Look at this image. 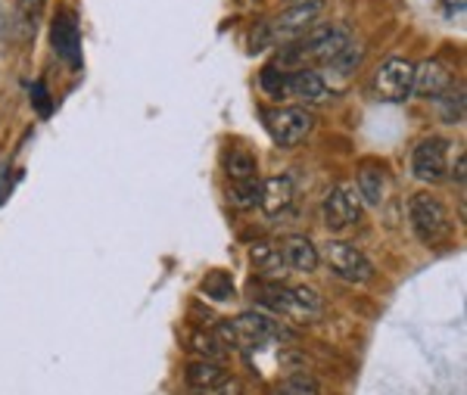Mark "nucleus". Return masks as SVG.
Listing matches in <instances>:
<instances>
[{"instance_id": "obj_1", "label": "nucleus", "mask_w": 467, "mask_h": 395, "mask_svg": "<svg viewBox=\"0 0 467 395\" xmlns=\"http://www.w3.org/2000/svg\"><path fill=\"white\" fill-rule=\"evenodd\" d=\"M352 44V32L346 26H321V28H308L303 37L284 44L281 53H277V66L281 69H306L308 63H324L337 57L343 47Z\"/></svg>"}, {"instance_id": "obj_2", "label": "nucleus", "mask_w": 467, "mask_h": 395, "mask_svg": "<svg viewBox=\"0 0 467 395\" xmlns=\"http://www.w3.org/2000/svg\"><path fill=\"white\" fill-rule=\"evenodd\" d=\"M253 293L259 296V302L265 308L281 317H290L296 324H315L324 315V299L312 286H284L262 280V284H253Z\"/></svg>"}, {"instance_id": "obj_3", "label": "nucleus", "mask_w": 467, "mask_h": 395, "mask_svg": "<svg viewBox=\"0 0 467 395\" xmlns=\"http://www.w3.org/2000/svg\"><path fill=\"white\" fill-rule=\"evenodd\" d=\"M321 13V4H293L290 10H284L281 16L262 22L259 28L253 32L250 44L253 50H265V47H277V44H290L296 41V37H303L308 28H312V22L318 19Z\"/></svg>"}, {"instance_id": "obj_4", "label": "nucleus", "mask_w": 467, "mask_h": 395, "mask_svg": "<svg viewBox=\"0 0 467 395\" xmlns=\"http://www.w3.org/2000/svg\"><path fill=\"white\" fill-rule=\"evenodd\" d=\"M409 222L411 231L424 246H442L451 240V215L442 206V200H436L433 193H414L409 200Z\"/></svg>"}, {"instance_id": "obj_5", "label": "nucleus", "mask_w": 467, "mask_h": 395, "mask_svg": "<svg viewBox=\"0 0 467 395\" xmlns=\"http://www.w3.org/2000/svg\"><path fill=\"white\" fill-rule=\"evenodd\" d=\"M262 121H265V131L271 140L281 150L299 147L315 128V119L306 106H277V109H262Z\"/></svg>"}, {"instance_id": "obj_6", "label": "nucleus", "mask_w": 467, "mask_h": 395, "mask_svg": "<svg viewBox=\"0 0 467 395\" xmlns=\"http://www.w3.org/2000/svg\"><path fill=\"white\" fill-rule=\"evenodd\" d=\"M324 262H327L330 275L346 280V284H352V286L371 284V280H374L371 258L361 253L358 246H352V243H346V240H330L327 246H324Z\"/></svg>"}, {"instance_id": "obj_7", "label": "nucleus", "mask_w": 467, "mask_h": 395, "mask_svg": "<svg viewBox=\"0 0 467 395\" xmlns=\"http://www.w3.org/2000/svg\"><path fill=\"white\" fill-rule=\"evenodd\" d=\"M234 337H237V348L244 346H265V343H290L296 333L284 327L277 317H268L262 311H244L240 317L231 321Z\"/></svg>"}, {"instance_id": "obj_8", "label": "nucleus", "mask_w": 467, "mask_h": 395, "mask_svg": "<svg viewBox=\"0 0 467 395\" xmlns=\"http://www.w3.org/2000/svg\"><path fill=\"white\" fill-rule=\"evenodd\" d=\"M361 215V196L356 184H337L330 187V193L321 203V222L327 231L340 234L346 227H352Z\"/></svg>"}, {"instance_id": "obj_9", "label": "nucleus", "mask_w": 467, "mask_h": 395, "mask_svg": "<svg viewBox=\"0 0 467 395\" xmlns=\"http://www.w3.org/2000/svg\"><path fill=\"white\" fill-rule=\"evenodd\" d=\"M411 81H414V63L402 57H393L374 75V94L383 103H405L411 97Z\"/></svg>"}, {"instance_id": "obj_10", "label": "nucleus", "mask_w": 467, "mask_h": 395, "mask_svg": "<svg viewBox=\"0 0 467 395\" xmlns=\"http://www.w3.org/2000/svg\"><path fill=\"white\" fill-rule=\"evenodd\" d=\"M449 147L446 138H424L411 153V172L424 184H440L449 172Z\"/></svg>"}, {"instance_id": "obj_11", "label": "nucleus", "mask_w": 467, "mask_h": 395, "mask_svg": "<svg viewBox=\"0 0 467 395\" xmlns=\"http://www.w3.org/2000/svg\"><path fill=\"white\" fill-rule=\"evenodd\" d=\"M50 47L66 66L81 69L85 57H81V28L72 10H57L54 22H50Z\"/></svg>"}, {"instance_id": "obj_12", "label": "nucleus", "mask_w": 467, "mask_h": 395, "mask_svg": "<svg viewBox=\"0 0 467 395\" xmlns=\"http://www.w3.org/2000/svg\"><path fill=\"white\" fill-rule=\"evenodd\" d=\"M284 97H293L296 103L303 106H315V103H324L330 97L327 90V81L321 78L315 69H293L287 72V85H284Z\"/></svg>"}, {"instance_id": "obj_13", "label": "nucleus", "mask_w": 467, "mask_h": 395, "mask_svg": "<svg viewBox=\"0 0 467 395\" xmlns=\"http://www.w3.org/2000/svg\"><path fill=\"white\" fill-rule=\"evenodd\" d=\"M449 88H451V72L440 59H424L420 66H414L411 94L424 97V100H440Z\"/></svg>"}, {"instance_id": "obj_14", "label": "nucleus", "mask_w": 467, "mask_h": 395, "mask_svg": "<svg viewBox=\"0 0 467 395\" xmlns=\"http://www.w3.org/2000/svg\"><path fill=\"white\" fill-rule=\"evenodd\" d=\"M281 255L287 262L290 271H303V275H312L315 268L321 265V253L312 240L303 237V234H293L281 243Z\"/></svg>"}, {"instance_id": "obj_15", "label": "nucleus", "mask_w": 467, "mask_h": 395, "mask_svg": "<svg viewBox=\"0 0 467 395\" xmlns=\"http://www.w3.org/2000/svg\"><path fill=\"white\" fill-rule=\"evenodd\" d=\"M250 262L255 268V275L271 284H281V277L287 275V262L281 255V243H253L250 249Z\"/></svg>"}, {"instance_id": "obj_16", "label": "nucleus", "mask_w": 467, "mask_h": 395, "mask_svg": "<svg viewBox=\"0 0 467 395\" xmlns=\"http://www.w3.org/2000/svg\"><path fill=\"white\" fill-rule=\"evenodd\" d=\"M184 379H187V386H191L193 392H215L218 386L228 379V374H224V368L218 361L197 359V361L187 364Z\"/></svg>"}, {"instance_id": "obj_17", "label": "nucleus", "mask_w": 467, "mask_h": 395, "mask_svg": "<svg viewBox=\"0 0 467 395\" xmlns=\"http://www.w3.org/2000/svg\"><path fill=\"white\" fill-rule=\"evenodd\" d=\"M356 190H358L361 203H368V206H380L383 196H387V172H383V165L380 162H361Z\"/></svg>"}, {"instance_id": "obj_18", "label": "nucleus", "mask_w": 467, "mask_h": 395, "mask_svg": "<svg viewBox=\"0 0 467 395\" xmlns=\"http://www.w3.org/2000/svg\"><path fill=\"white\" fill-rule=\"evenodd\" d=\"M293 203V181L287 174H277V178H268L265 184H262V196H259V206L265 209V215H281V212H287Z\"/></svg>"}, {"instance_id": "obj_19", "label": "nucleus", "mask_w": 467, "mask_h": 395, "mask_svg": "<svg viewBox=\"0 0 467 395\" xmlns=\"http://www.w3.org/2000/svg\"><path fill=\"white\" fill-rule=\"evenodd\" d=\"M224 174H228L231 181H250V178H259V162H255V156L250 153V150L231 147L228 153H224Z\"/></svg>"}, {"instance_id": "obj_20", "label": "nucleus", "mask_w": 467, "mask_h": 395, "mask_svg": "<svg viewBox=\"0 0 467 395\" xmlns=\"http://www.w3.org/2000/svg\"><path fill=\"white\" fill-rule=\"evenodd\" d=\"M259 196H262V181L259 178L231 181V187H228V203L234 209H240V212L259 206Z\"/></svg>"}, {"instance_id": "obj_21", "label": "nucleus", "mask_w": 467, "mask_h": 395, "mask_svg": "<svg viewBox=\"0 0 467 395\" xmlns=\"http://www.w3.org/2000/svg\"><path fill=\"white\" fill-rule=\"evenodd\" d=\"M200 290L206 293L209 299H215V302H231L234 296H237V286H234L228 271H209V275L202 277Z\"/></svg>"}, {"instance_id": "obj_22", "label": "nucleus", "mask_w": 467, "mask_h": 395, "mask_svg": "<svg viewBox=\"0 0 467 395\" xmlns=\"http://www.w3.org/2000/svg\"><path fill=\"white\" fill-rule=\"evenodd\" d=\"M275 395H321V386H318V379H315L312 374L296 370V374L284 377L281 383H277Z\"/></svg>"}, {"instance_id": "obj_23", "label": "nucleus", "mask_w": 467, "mask_h": 395, "mask_svg": "<svg viewBox=\"0 0 467 395\" xmlns=\"http://www.w3.org/2000/svg\"><path fill=\"white\" fill-rule=\"evenodd\" d=\"M361 57H365V50H361L358 44L352 41L349 47H343L340 53H337L334 59H330V63H327V69L334 72L337 78H349V75L356 72L358 66H361Z\"/></svg>"}, {"instance_id": "obj_24", "label": "nucleus", "mask_w": 467, "mask_h": 395, "mask_svg": "<svg viewBox=\"0 0 467 395\" xmlns=\"http://www.w3.org/2000/svg\"><path fill=\"white\" fill-rule=\"evenodd\" d=\"M436 103H440V116L446 125H462L464 121V88H458V90L449 88Z\"/></svg>"}, {"instance_id": "obj_25", "label": "nucleus", "mask_w": 467, "mask_h": 395, "mask_svg": "<svg viewBox=\"0 0 467 395\" xmlns=\"http://www.w3.org/2000/svg\"><path fill=\"white\" fill-rule=\"evenodd\" d=\"M191 348L200 355V359H206V361H218L224 355V346L218 343L215 333H202V330H197L191 337Z\"/></svg>"}, {"instance_id": "obj_26", "label": "nucleus", "mask_w": 467, "mask_h": 395, "mask_svg": "<svg viewBox=\"0 0 467 395\" xmlns=\"http://www.w3.org/2000/svg\"><path fill=\"white\" fill-rule=\"evenodd\" d=\"M284 85H287V72H284V69H277V66H265V69H262V88H265L271 97H277V100H281Z\"/></svg>"}, {"instance_id": "obj_27", "label": "nucleus", "mask_w": 467, "mask_h": 395, "mask_svg": "<svg viewBox=\"0 0 467 395\" xmlns=\"http://www.w3.org/2000/svg\"><path fill=\"white\" fill-rule=\"evenodd\" d=\"M28 100H32V106L37 109V116H44L47 119L50 112H54V100H50V94H47V85H44V81H35L32 88H28Z\"/></svg>"}, {"instance_id": "obj_28", "label": "nucleus", "mask_w": 467, "mask_h": 395, "mask_svg": "<svg viewBox=\"0 0 467 395\" xmlns=\"http://www.w3.org/2000/svg\"><path fill=\"white\" fill-rule=\"evenodd\" d=\"M464 169H467V156L458 153L455 165H451V178H455V184L462 187V190H464Z\"/></svg>"}, {"instance_id": "obj_29", "label": "nucleus", "mask_w": 467, "mask_h": 395, "mask_svg": "<svg viewBox=\"0 0 467 395\" xmlns=\"http://www.w3.org/2000/svg\"><path fill=\"white\" fill-rule=\"evenodd\" d=\"M26 4L32 6V13H37V10H41V6H44V0H26Z\"/></svg>"}, {"instance_id": "obj_30", "label": "nucleus", "mask_w": 467, "mask_h": 395, "mask_svg": "<svg viewBox=\"0 0 467 395\" xmlns=\"http://www.w3.org/2000/svg\"><path fill=\"white\" fill-rule=\"evenodd\" d=\"M296 4H321V0H296Z\"/></svg>"}]
</instances>
